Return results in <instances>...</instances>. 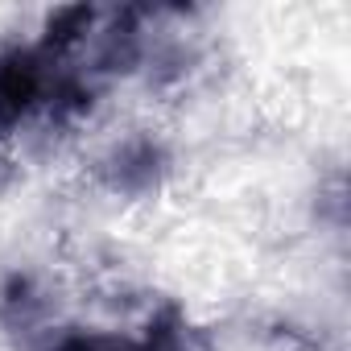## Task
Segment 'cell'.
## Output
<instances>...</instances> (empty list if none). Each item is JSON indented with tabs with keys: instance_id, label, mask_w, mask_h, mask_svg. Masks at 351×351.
Here are the masks:
<instances>
[{
	"instance_id": "2",
	"label": "cell",
	"mask_w": 351,
	"mask_h": 351,
	"mask_svg": "<svg viewBox=\"0 0 351 351\" xmlns=\"http://www.w3.org/2000/svg\"><path fill=\"white\" fill-rule=\"evenodd\" d=\"M165 169H169V153L157 136L149 132H136V136H124L116 141L99 161H95V173H99V182L112 191V195H153L165 178Z\"/></svg>"
},
{
	"instance_id": "1",
	"label": "cell",
	"mask_w": 351,
	"mask_h": 351,
	"mask_svg": "<svg viewBox=\"0 0 351 351\" xmlns=\"http://www.w3.org/2000/svg\"><path fill=\"white\" fill-rule=\"evenodd\" d=\"M54 87L58 62L38 42H17L0 50V145L25 128L46 132Z\"/></svg>"
}]
</instances>
